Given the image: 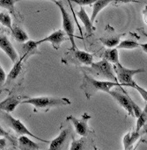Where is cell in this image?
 <instances>
[{
	"label": "cell",
	"mask_w": 147,
	"mask_h": 150,
	"mask_svg": "<svg viewBox=\"0 0 147 150\" xmlns=\"http://www.w3.org/2000/svg\"><path fill=\"white\" fill-rule=\"evenodd\" d=\"M113 69H114V72L116 74V79H117V83H119L121 84V86H123V87H131V88L136 89L140 93V95L142 96L144 100L146 101V91L145 89H143L142 87H140L133 80V76L135 75L146 72V70L144 69H128V68L123 67L121 64V62H117V63L113 65Z\"/></svg>",
	"instance_id": "obj_1"
},
{
	"label": "cell",
	"mask_w": 147,
	"mask_h": 150,
	"mask_svg": "<svg viewBox=\"0 0 147 150\" xmlns=\"http://www.w3.org/2000/svg\"><path fill=\"white\" fill-rule=\"evenodd\" d=\"M84 72V77L82 83L80 85V90H82L87 99H90L92 96H93L98 91H103L106 93H109L110 90L114 87H123L120 83L116 82H111L108 80H97L88 74Z\"/></svg>",
	"instance_id": "obj_2"
},
{
	"label": "cell",
	"mask_w": 147,
	"mask_h": 150,
	"mask_svg": "<svg viewBox=\"0 0 147 150\" xmlns=\"http://www.w3.org/2000/svg\"><path fill=\"white\" fill-rule=\"evenodd\" d=\"M21 104H30L34 106V112H47L50 109L59 106L70 105L71 101L67 98H54V97H36L28 98L22 101Z\"/></svg>",
	"instance_id": "obj_3"
},
{
	"label": "cell",
	"mask_w": 147,
	"mask_h": 150,
	"mask_svg": "<svg viewBox=\"0 0 147 150\" xmlns=\"http://www.w3.org/2000/svg\"><path fill=\"white\" fill-rule=\"evenodd\" d=\"M93 62V55L86 51L79 50L77 46L71 47V48L65 53L62 58V63L65 65H74L77 67L90 66Z\"/></svg>",
	"instance_id": "obj_4"
},
{
	"label": "cell",
	"mask_w": 147,
	"mask_h": 150,
	"mask_svg": "<svg viewBox=\"0 0 147 150\" xmlns=\"http://www.w3.org/2000/svg\"><path fill=\"white\" fill-rule=\"evenodd\" d=\"M0 119L10 127L19 136V135H27L30 137H33L38 141H41L42 142H46V143H49V141H46L44 139H41L36 135H34L19 120L15 119L14 117H12L10 112H6L4 111H0Z\"/></svg>",
	"instance_id": "obj_5"
},
{
	"label": "cell",
	"mask_w": 147,
	"mask_h": 150,
	"mask_svg": "<svg viewBox=\"0 0 147 150\" xmlns=\"http://www.w3.org/2000/svg\"><path fill=\"white\" fill-rule=\"evenodd\" d=\"M90 67H91L90 69L86 68V69L90 70L97 77H100L102 80H108V81L117 83V79L113 69V65L108 61L102 59L100 62H93L90 65Z\"/></svg>",
	"instance_id": "obj_6"
},
{
	"label": "cell",
	"mask_w": 147,
	"mask_h": 150,
	"mask_svg": "<svg viewBox=\"0 0 147 150\" xmlns=\"http://www.w3.org/2000/svg\"><path fill=\"white\" fill-rule=\"evenodd\" d=\"M54 3L58 6L61 14H62V20H63V29L64 32L65 33V34L67 35L69 40L71 41L72 47L76 46L75 43V35H74V32H75V27H74V22L73 19L71 18V16L69 14V12L66 11V8L64 7V5L62 4V2L60 1H54Z\"/></svg>",
	"instance_id": "obj_7"
},
{
	"label": "cell",
	"mask_w": 147,
	"mask_h": 150,
	"mask_svg": "<svg viewBox=\"0 0 147 150\" xmlns=\"http://www.w3.org/2000/svg\"><path fill=\"white\" fill-rule=\"evenodd\" d=\"M92 119V117L85 112L80 119H78L72 115H69L66 118V121L72 124L76 133L80 136H86L90 133V129L88 127V121Z\"/></svg>",
	"instance_id": "obj_8"
},
{
	"label": "cell",
	"mask_w": 147,
	"mask_h": 150,
	"mask_svg": "<svg viewBox=\"0 0 147 150\" xmlns=\"http://www.w3.org/2000/svg\"><path fill=\"white\" fill-rule=\"evenodd\" d=\"M119 105L122 106L131 116H133V111L131 106V98L127 95V92L121 87H118L115 90H110L108 93Z\"/></svg>",
	"instance_id": "obj_9"
},
{
	"label": "cell",
	"mask_w": 147,
	"mask_h": 150,
	"mask_svg": "<svg viewBox=\"0 0 147 150\" xmlns=\"http://www.w3.org/2000/svg\"><path fill=\"white\" fill-rule=\"evenodd\" d=\"M24 61L19 57L18 61H16L13 64V67L11 68V71L9 72V75L6 76V80L4 84L6 86L10 85H15L18 81L21 82L23 79V74H24Z\"/></svg>",
	"instance_id": "obj_10"
},
{
	"label": "cell",
	"mask_w": 147,
	"mask_h": 150,
	"mask_svg": "<svg viewBox=\"0 0 147 150\" xmlns=\"http://www.w3.org/2000/svg\"><path fill=\"white\" fill-rule=\"evenodd\" d=\"M72 136L70 127H62L59 135L49 142V149H64L66 148V144H68L70 138Z\"/></svg>",
	"instance_id": "obj_11"
},
{
	"label": "cell",
	"mask_w": 147,
	"mask_h": 150,
	"mask_svg": "<svg viewBox=\"0 0 147 150\" xmlns=\"http://www.w3.org/2000/svg\"><path fill=\"white\" fill-rule=\"evenodd\" d=\"M124 34L117 33L111 26H107L105 33L99 39V40L107 47H116Z\"/></svg>",
	"instance_id": "obj_12"
},
{
	"label": "cell",
	"mask_w": 147,
	"mask_h": 150,
	"mask_svg": "<svg viewBox=\"0 0 147 150\" xmlns=\"http://www.w3.org/2000/svg\"><path fill=\"white\" fill-rule=\"evenodd\" d=\"M26 98H28V97L25 95H10L2 102H0V111L12 112L15 108Z\"/></svg>",
	"instance_id": "obj_13"
},
{
	"label": "cell",
	"mask_w": 147,
	"mask_h": 150,
	"mask_svg": "<svg viewBox=\"0 0 147 150\" xmlns=\"http://www.w3.org/2000/svg\"><path fill=\"white\" fill-rule=\"evenodd\" d=\"M68 37L65 34V33L64 32V30H57L55 31L54 33H52L51 34H49V36H47L46 38H43L41 40H38V43L41 44L43 42H49L51 43L53 48L55 50H58L61 47V44L64 41L68 40Z\"/></svg>",
	"instance_id": "obj_14"
},
{
	"label": "cell",
	"mask_w": 147,
	"mask_h": 150,
	"mask_svg": "<svg viewBox=\"0 0 147 150\" xmlns=\"http://www.w3.org/2000/svg\"><path fill=\"white\" fill-rule=\"evenodd\" d=\"M40 44L38 43V40H26L23 43H21L20 46V56L24 62H26L30 56L34 55L36 54H40L38 50V46Z\"/></svg>",
	"instance_id": "obj_15"
},
{
	"label": "cell",
	"mask_w": 147,
	"mask_h": 150,
	"mask_svg": "<svg viewBox=\"0 0 147 150\" xmlns=\"http://www.w3.org/2000/svg\"><path fill=\"white\" fill-rule=\"evenodd\" d=\"M0 48L6 54V55L14 63L19 59V54L17 53L15 47L12 46L9 39L4 34H0Z\"/></svg>",
	"instance_id": "obj_16"
},
{
	"label": "cell",
	"mask_w": 147,
	"mask_h": 150,
	"mask_svg": "<svg viewBox=\"0 0 147 150\" xmlns=\"http://www.w3.org/2000/svg\"><path fill=\"white\" fill-rule=\"evenodd\" d=\"M77 15L79 18V19L82 21V23H83V25L85 26L86 35L91 36L93 34V31L95 30V27L93 26V23H92V21L90 19V17L86 13L84 6H80V10L77 12Z\"/></svg>",
	"instance_id": "obj_17"
},
{
	"label": "cell",
	"mask_w": 147,
	"mask_h": 150,
	"mask_svg": "<svg viewBox=\"0 0 147 150\" xmlns=\"http://www.w3.org/2000/svg\"><path fill=\"white\" fill-rule=\"evenodd\" d=\"M17 147L20 149L35 150L40 149L38 144L30 140V138H28L27 135H19V137L17 139Z\"/></svg>",
	"instance_id": "obj_18"
},
{
	"label": "cell",
	"mask_w": 147,
	"mask_h": 150,
	"mask_svg": "<svg viewBox=\"0 0 147 150\" xmlns=\"http://www.w3.org/2000/svg\"><path fill=\"white\" fill-rule=\"evenodd\" d=\"M146 43H145V44H139L137 40H135L133 38H130V39H127V40H120V42L116 46V48L134 49V48H138V47H141L142 48H144V52L146 53Z\"/></svg>",
	"instance_id": "obj_19"
},
{
	"label": "cell",
	"mask_w": 147,
	"mask_h": 150,
	"mask_svg": "<svg viewBox=\"0 0 147 150\" xmlns=\"http://www.w3.org/2000/svg\"><path fill=\"white\" fill-rule=\"evenodd\" d=\"M110 3H113V0H96L93 4V12L92 15L90 17V19L92 21V23L94 22L97 15L106 7L108 6Z\"/></svg>",
	"instance_id": "obj_20"
},
{
	"label": "cell",
	"mask_w": 147,
	"mask_h": 150,
	"mask_svg": "<svg viewBox=\"0 0 147 150\" xmlns=\"http://www.w3.org/2000/svg\"><path fill=\"white\" fill-rule=\"evenodd\" d=\"M102 59L108 61L112 64H116L119 62V52L116 47H108V49L105 50L103 54L101 55Z\"/></svg>",
	"instance_id": "obj_21"
},
{
	"label": "cell",
	"mask_w": 147,
	"mask_h": 150,
	"mask_svg": "<svg viewBox=\"0 0 147 150\" xmlns=\"http://www.w3.org/2000/svg\"><path fill=\"white\" fill-rule=\"evenodd\" d=\"M11 34H12V37L14 38V40L19 43H23L29 40L28 34L26 33V31L24 29H22L19 25L11 26Z\"/></svg>",
	"instance_id": "obj_22"
},
{
	"label": "cell",
	"mask_w": 147,
	"mask_h": 150,
	"mask_svg": "<svg viewBox=\"0 0 147 150\" xmlns=\"http://www.w3.org/2000/svg\"><path fill=\"white\" fill-rule=\"evenodd\" d=\"M141 136L139 132H133V133H128L124 138H123V144H124V149H130L132 148V145L136 143V142L138 140V138Z\"/></svg>",
	"instance_id": "obj_23"
},
{
	"label": "cell",
	"mask_w": 147,
	"mask_h": 150,
	"mask_svg": "<svg viewBox=\"0 0 147 150\" xmlns=\"http://www.w3.org/2000/svg\"><path fill=\"white\" fill-rule=\"evenodd\" d=\"M86 136H82L79 140H75L74 137H72V141L71 142L70 149L71 150H82L86 148Z\"/></svg>",
	"instance_id": "obj_24"
},
{
	"label": "cell",
	"mask_w": 147,
	"mask_h": 150,
	"mask_svg": "<svg viewBox=\"0 0 147 150\" xmlns=\"http://www.w3.org/2000/svg\"><path fill=\"white\" fill-rule=\"evenodd\" d=\"M137 127H136V131L137 132H140V130L145 127L146 123V119H147V109L146 106L144 109V111H142L141 114L137 118Z\"/></svg>",
	"instance_id": "obj_25"
},
{
	"label": "cell",
	"mask_w": 147,
	"mask_h": 150,
	"mask_svg": "<svg viewBox=\"0 0 147 150\" xmlns=\"http://www.w3.org/2000/svg\"><path fill=\"white\" fill-rule=\"evenodd\" d=\"M19 0H0V7L8 10L12 14H15V4Z\"/></svg>",
	"instance_id": "obj_26"
},
{
	"label": "cell",
	"mask_w": 147,
	"mask_h": 150,
	"mask_svg": "<svg viewBox=\"0 0 147 150\" xmlns=\"http://www.w3.org/2000/svg\"><path fill=\"white\" fill-rule=\"evenodd\" d=\"M0 24L8 27L11 30L12 25H11V18L10 15L5 12H0Z\"/></svg>",
	"instance_id": "obj_27"
},
{
	"label": "cell",
	"mask_w": 147,
	"mask_h": 150,
	"mask_svg": "<svg viewBox=\"0 0 147 150\" xmlns=\"http://www.w3.org/2000/svg\"><path fill=\"white\" fill-rule=\"evenodd\" d=\"M0 137H4V138H6L7 141H9L12 145H14V146L17 147V144H18L17 139L14 138L12 135H11L6 130H4V129L1 127V125H0Z\"/></svg>",
	"instance_id": "obj_28"
},
{
	"label": "cell",
	"mask_w": 147,
	"mask_h": 150,
	"mask_svg": "<svg viewBox=\"0 0 147 150\" xmlns=\"http://www.w3.org/2000/svg\"><path fill=\"white\" fill-rule=\"evenodd\" d=\"M131 106H132V111H133V115H134V117H136V118H138L140 114H141V112H142V109L131 99Z\"/></svg>",
	"instance_id": "obj_29"
},
{
	"label": "cell",
	"mask_w": 147,
	"mask_h": 150,
	"mask_svg": "<svg viewBox=\"0 0 147 150\" xmlns=\"http://www.w3.org/2000/svg\"><path fill=\"white\" fill-rule=\"evenodd\" d=\"M5 80H6V74L4 70V69L2 68L1 64H0V92L2 91V88L4 85Z\"/></svg>",
	"instance_id": "obj_30"
},
{
	"label": "cell",
	"mask_w": 147,
	"mask_h": 150,
	"mask_svg": "<svg viewBox=\"0 0 147 150\" xmlns=\"http://www.w3.org/2000/svg\"><path fill=\"white\" fill-rule=\"evenodd\" d=\"M69 1L75 2L80 6H84V5H92L96 0H69Z\"/></svg>",
	"instance_id": "obj_31"
},
{
	"label": "cell",
	"mask_w": 147,
	"mask_h": 150,
	"mask_svg": "<svg viewBox=\"0 0 147 150\" xmlns=\"http://www.w3.org/2000/svg\"><path fill=\"white\" fill-rule=\"evenodd\" d=\"M116 4H128V3H139L138 0H113Z\"/></svg>",
	"instance_id": "obj_32"
},
{
	"label": "cell",
	"mask_w": 147,
	"mask_h": 150,
	"mask_svg": "<svg viewBox=\"0 0 147 150\" xmlns=\"http://www.w3.org/2000/svg\"><path fill=\"white\" fill-rule=\"evenodd\" d=\"M6 142H7V139L4 138V137H1L0 138V149H4V147L6 146Z\"/></svg>",
	"instance_id": "obj_33"
}]
</instances>
